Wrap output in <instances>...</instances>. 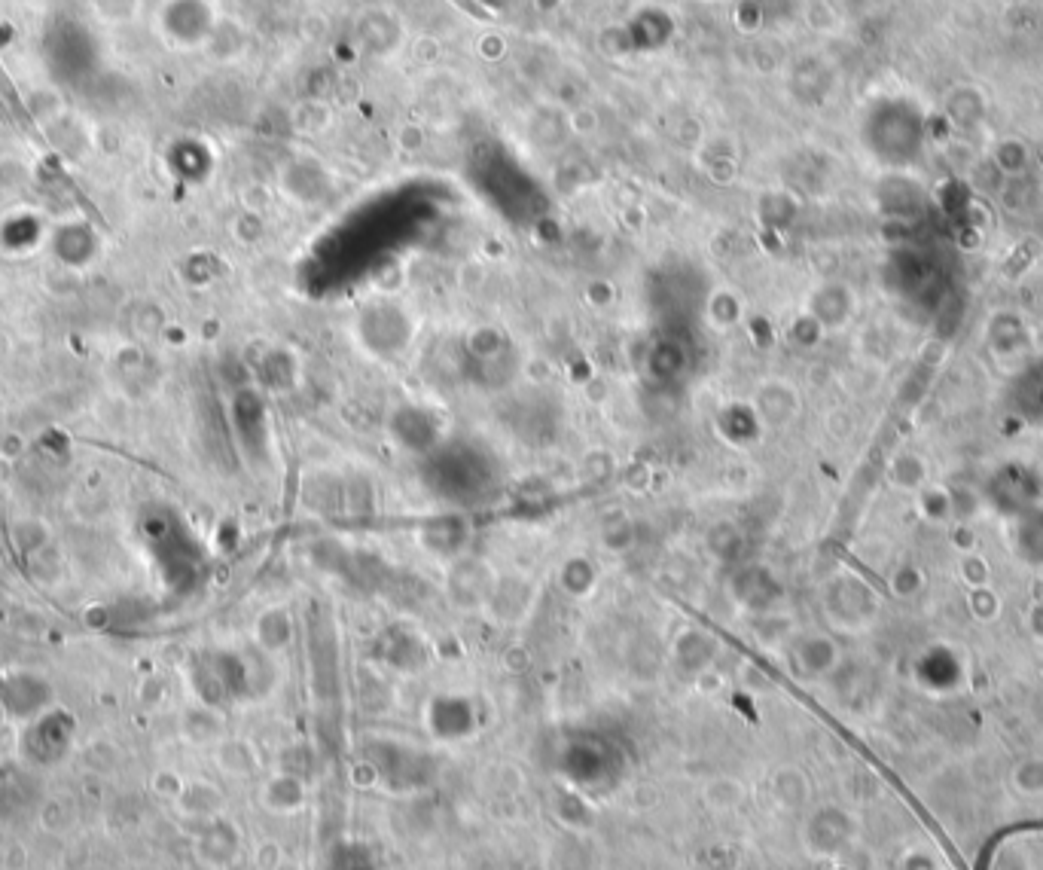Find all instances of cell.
Wrapping results in <instances>:
<instances>
[{"instance_id":"obj_1","label":"cell","mask_w":1043,"mask_h":870,"mask_svg":"<svg viewBox=\"0 0 1043 870\" xmlns=\"http://www.w3.org/2000/svg\"><path fill=\"white\" fill-rule=\"evenodd\" d=\"M851 834H854V828H851L848 812H842L836 806L818 809L806 825V843L815 855H836L851 840Z\"/></svg>"},{"instance_id":"obj_2","label":"cell","mask_w":1043,"mask_h":870,"mask_svg":"<svg viewBox=\"0 0 1043 870\" xmlns=\"http://www.w3.org/2000/svg\"><path fill=\"white\" fill-rule=\"evenodd\" d=\"M751 406H754L757 419H760L766 428H781V425H787V422L796 416V410H800V400H796V391H793L790 382H784V379H769V382H763V385L754 391Z\"/></svg>"},{"instance_id":"obj_3","label":"cell","mask_w":1043,"mask_h":870,"mask_svg":"<svg viewBox=\"0 0 1043 870\" xmlns=\"http://www.w3.org/2000/svg\"><path fill=\"white\" fill-rule=\"evenodd\" d=\"M836 657H839L836 645L830 642L827 635H806L793 648V660H796V666H800V672L815 675V678L827 675L836 666Z\"/></svg>"},{"instance_id":"obj_4","label":"cell","mask_w":1043,"mask_h":870,"mask_svg":"<svg viewBox=\"0 0 1043 870\" xmlns=\"http://www.w3.org/2000/svg\"><path fill=\"white\" fill-rule=\"evenodd\" d=\"M263 803L278 812V816H290V812L305 806V785L296 773H281L263 788Z\"/></svg>"},{"instance_id":"obj_5","label":"cell","mask_w":1043,"mask_h":870,"mask_svg":"<svg viewBox=\"0 0 1043 870\" xmlns=\"http://www.w3.org/2000/svg\"><path fill=\"white\" fill-rule=\"evenodd\" d=\"M595 846L583 834H565L552 846V867L556 870H595Z\"/></svg>"},{"instance_id":"obj_6","label":"cell","mask_w":1043,"mask_h":870,"mask_svg":"<svg viewBox=\"0 0 1043 870\" xmlns=\"http://www.w3.org/2000/svg\"><path fill=\"white\" fill-rule=\"evenodd\" d=\"M702 797H705V806L711 812H717V816H729V812H735L745 803V785L732 776H717L705 785Z\"/></svg>"},{"instance_id":"obj_7","label":"cell","mask_w":1043,"mask_h":870,"mask_svg":"<svg viewBox=\"0 0 1043 870\" xmlns=\"http://www.w3.org/2000/svg\"><path fill=\"white\" fill-rule=\"evenodd\" d=\"M772 797L784 806V809H796L803 806L809 797V782L806 776L796 767H781L778 773H772Z\"/></svg>"},{"instance_id":"obj_8","label":"cell","mask_w":1043,"mask_h":870,"mask_svg":"<svg viewBox=\"0 0 1043 870\" xmlns=\"http://www.w3.org/2000/svg\"><path fill=\"white\" fill-rule=\"evenodd\" d=\"M293 635V623L287 617V611H269L263 620H260V642L269 648V651H281Z\"/></svg>"},{"instance_id":"obj_9","label":"cell","mask_w":1043,"mask_h":870,"mask_svg":"<svg viewBox=\"0 0 1043 870\" xmlns=\"http://www.w3.org/2000/svg\"><path fill=\"white\" fill-rule=\"evenodd\" d=\"M1013 785L1019 788V794L1037 797L1043 794V758H1028L1013 770Z\"/></svg>"}]
</instances>
